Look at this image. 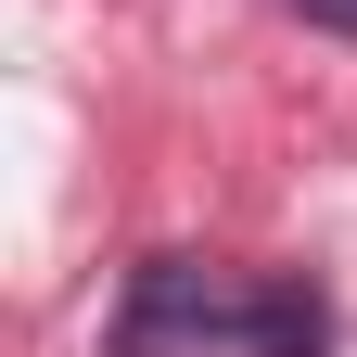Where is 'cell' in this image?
I'll list each match as a JSON object with an SVG mask.
<instances>
[{
  "mask_svg": "<svg viewBox=\"0 0 357 357\" xmlns=\"http://www.w3.org/2000/svg\"><path fill=\"white\" fill-rule=\"evenodd\" d=\"M306 26H332V38H357V0H294Z\"/></svg>",
  "mask_w": 357,
  "mask_h": 357,
  "instance_id": "7a4b0ae2",
  "label": "cell"
},
{
  "mask_svg": "<svg viewBox=\"0 0 357 357\" xmlns=\"http://www.w3.org/2000/svg\"><path fill=\"white\" fill-rule=\"evenodd\" d=\"M204 344H243V357H319V294L294 281H230V268H192V255H153L115 306V357H204Z\"/></svg>",
  "mask_w": 357,
  "mask_h": 357,
  "instance_id": "6da1fadb",
  "label": "cell"
}]
</instances>
